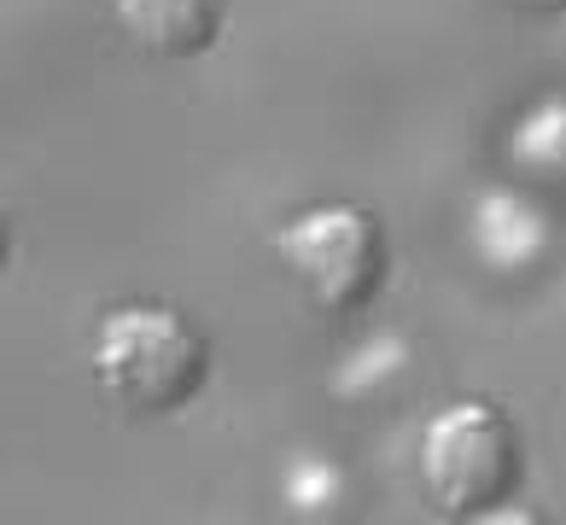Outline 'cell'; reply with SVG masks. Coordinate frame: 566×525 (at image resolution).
<instances>
[{
	"mask_svg": "<svg viewBox=\"0 0 566 525\" xmlns=\"http://www.w3.org/2000/svg\"><path fill=\"white\" fill-rule=\"evenodd\" d=\"M526 455H520L514 420L491 403H450L432 414L421 438V485L438 514L450 519H479L496 502L520 491Z\"/></svg>",
	"mask_w": 566,
	"mask_h": 525,
	"instance_id": "7a4b0ae2",
	"label": "cell"
},
{
	"mask_svg": "<svg viewBox=\"0 0 566 525\" xmlns=\"http://www.w3.org/2000/svg\"><path fill=\"white\" fill-rule=\"evenodd\" d=\"M94 380L123 414H176L211 380V345L164 304H123L94 333Z\"/></svg>",
	"mask_w": 566,
	"mask_h": 525,
	"instance_id": "6da1fadb",
	"label": "cell"
},
{
	"mask_svg": "<svg viewBox=\"0 0 566 525\" xmlns=\"http://www.w3.org/2000/svg\"><path fill=\"white\" fill-rule=\"evenodd\" d=\"M520 12H566V0H509Z\"/></svg>",
	"mask_w": 566,
	"mask_h": 525,
	"instance_id": "5b68a950",
	"label": "cell"
},
{
	"mask_svg": "<svg viewBox=\"0 0 566 525\" xmlns=\"http://www.w3.org/2000/svg\"><path fill=\"white\" fill-rule=\"evenodd\" d=\"M7 258H12V222L0 217V269H7Z\"/></svg>",
	"mask_w": 566,
	"mask_h": 525,
	"instance_id": "8992f818",
	"label": "cell"
},
{
	"mask_svg": "<svg viewBox=\"0 0 566 525\" xmlns=\"http://www.w3.org/2000/svg\"><path fill=\"white\" fill-rule=\"evenodd\" d=\"M112 12L153 59H193L217 41V0H112Z\"/></svg>",
	"mask_w": 566,
	"mask_h": 525,
	"instance_id": "277c9868",
	"label": "cell"
},
{
	"mask_svg": "<svg viewBox=\"0 0 566 525\" xmlns=\"http://www.w3.org/2000/svg\"><path fill=\"white\" fill-rule=\"evenodd\" d=\"M281 263L322 315H356L386 286V228L363 204H316L281 228Z\"/></svg>",
	"mask_w": 566,
	"mask_h": 525,
	"instance_id": "3957f363",
	"label": "cell"
}]
</instances>
